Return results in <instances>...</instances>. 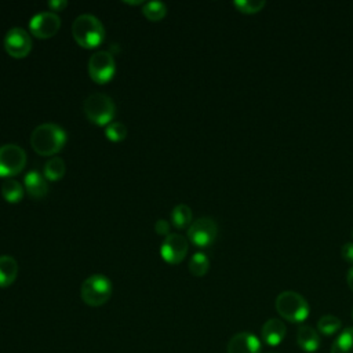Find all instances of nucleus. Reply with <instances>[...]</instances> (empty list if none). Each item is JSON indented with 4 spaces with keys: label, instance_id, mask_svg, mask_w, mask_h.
Listing matches in <instances>:
<instances>
[{
    "label": "nucleus",
    "instance_id": "obj_1",
    "mask_svg": "<svg viewBox=\"0 0 353 353\" xmlns=\"http://www.w3.org/2000/svg\"><path fill=\"white\" fill-rule=\"evenodd\" d=\"M66 131L55 123L39 124L30 134L32 149L41 156H52L62 150L66 143Z\"/></svg>",
    "mask_w": 353,
    "mask_h": 353
},
{
    "label": "nucleus",
    "instance_id": "obj_2",
    "mask_svg": "<svg viewBox=\"0 0 353 353\" xmlns=\"http://www.w3.org/2000/svg\"><path fill=\"white\" fill-rule=\"evenodd\" d=\"M72 36L80 47L91 50L103 41L105 28L95 15L80 14L72 23Z\"/></svg>",
    "mask_w": 353,
    "mask_h": 353
},
{
    "label": "nucleus",
    "instance_id": "obj_3",
    "mask_svg": "<svg viewBox=\"0 0 353 353\" xmlns=\"http://www.w3.org/2000/svg\"><path fill=\"white\" fill-rule=\"evenodd\" d=\"M83 112L88 121H91L92 124L106 127L114 119L116 105L109 95L102 92H94L84 99Z\"/></svg>",
    "mask_w": 353,
    "mask_h": 353
},
{
    "label": "nucleus",
    "instance_id": "obj_4",
    "mask_svg": "<svg viewBox=\"0 0 353 353\" xmlns=\"http://www.w3.org/2000/svg\"><path fill=\"white\" fill-rule=\"evenodd\" d=\"M274 306L277 313L291 323H302L310 312L307 301L299 292L291 290L281 291L276 296Z\"/></svg>",
    "mask_w": 353,
    "mask_h": 353
},
{
    "label": "nucleus",
    "instance_id": "obj_5",
    "mask_svg": "<svg viewBox=\"0 0 353 353\" xmlns=\"http://www.w3.org/2000/svg\"><path fill=\"white\" fill-rule=\"evenodd\" d=\"M112 283L101 273L88 276L80 287V296L83 302L88 306L98 307L105 305L112 296Z\"/></svg>",
    "mask_w": 353,
    "mask_h": 353
},
{
    "label": "nucleus",
    "instance_id": "obj_6",
    "mask_svg": "<svg viewBox=\"0 0 353 353\" xmlns=\"http://www.w3.org/2000/svg\"><path fill=\"white\" fill-rule=\"evenodd\" d=\"M26 153L17 143H4L0 146V176L10 178L19 172L26 165Z\"/></svg>",
    "mask_w": 353,
    "mask_h": 353
},
{
    "label": "nucleus",
    "instance_id": "obj_7",
    "mask_svg": "<svg viewBox=\"0 0 353 353\" xmlns=\"http://www.w3.org/2000/svg\"><path fill=\"white\" fill-rule=\"evenodd\" d=\"M116 72L114 57L110 51H97L88 59V74L97 84L109 83Z\"/></svg>",
    "mask_w": 353,
    "mask_h": 353
},
{
    "label": "nucleus",
    "instance_id": "obj_8",
    "mask_svg": "<svg viewBox=\"0 0 353 353\" xmlns=\"http://www.w3.org/2000/svg\"><path fill=\"white\" fill-rule=\"evenodd\" d=\"M218 234V225L210 216H201L188 228V239L197 247L211 245Z\"/></svg>",
    "mask_w": 353,
    "mask_h": 353
},
{
    "label": "nucleus",
    "instance_id": "obj_9",
    "mask_svg": "<svg viewBox=\"0 0 353 353\" xmlns=\"http://www.w3.org/2000/svg\"><path fill=\"white\" fill-rule=\"evenodd\" d=\"M4 44V50L6 52L12 57V58H25L29 55L30 50H32V37L30 34L19 26L11 28L3 40Z\"/></svg>",
    "mask_w": 353,
    "mask_h": 353
},
{
    "label": "nucleus",
    "instance_id": "obj_10",
    "mask_svg": "<svg viewBox=\"0 0 353 353\" xmlns=\"http://www.w3.org/2000/svg\"><path fill=\"white\" fill-rule=\"evenodd\" d=\"M61 23V18L57 12L41 11L30 18L29 32L37 39H50L58 33Z\"/></svg>",
    "mask_w": 353,
    "mask_h": 353
},
{
    "label": "nucleus",
    "instance_id": "obj_11",
    "mask_svg": "<svg viewBox=\"0 0 353 353\" xmlns=\"http://www.w3.org/2000/svg\"><path fill=\"white\" fill-rule=\"evenodd\" d=\"M189 250L188 239L181 233H170L165 236L164 241L160 245L161 258L171 265H176L183 261Z\"/></svg>",
    "mask_w": 353,
    "mask_h": 353
},
{
    "label": "nucleus",
    "instance_id": "obj_12",
    "mask_svg": "<svg viewBox=\"0 0 353 353\" xmlns=\"http://www.w3.org/2000/svg\"><path fill=\"white\" fill-rule=\"evenodd\" d=\"M261 350L262 345L258 336L247 331L234 334L229 339L226 347L228 353H261Z\"/></svg>",
    "mask_w": 353,
    "mask_h": 353
},
{
    "label": "nucleus",
    "instance_id": "obj_13",
    "mask_svg": "<svg viewBox=\"0 0 353 353\" xmlns=\"http://www.w3.org/2000/svg\"><path fill=\"white\" fill-rule=\"evenodd\" d=\"M23 188L34 200H41L48 193V183L43 174L36 170L29 171L23 178Z\"/></svg>",
    "mask_w": 353,
    "mask_h": 353
},
{
    "label": "nucleus",
    "instance_id": "obj_14",
    "mask_svg": "<svg viewBox=\"0 0 353 353\" xmlns=\"http://www.w3.org/2000/svg\"><path fill=\"white\" fill-rule=\"evenodd\" d=\"M287 334L285 324L279 319H269L261 330V336L269 346H277L281 343Z\"/></svg>",
    "mask_w": 353,
    "mask_h": 353
},
{
    "label": "nucleus",
    "instance_id": "obj_15",
    "mask_svg": "<svg viewBox=\"0 0 353 353\" xmlns=\"http://www.w3.org/2000/svg\"><path fill=\"white\" fill-rule=\"evenodd\" d=\"M296 343L298 346L306 352V353H313L316 352L320 345H321V339H320V334L316 328H313L312 325L307 324H302L299 325L298 331H296Z\"/></svg>",
    "mask_w": 353,
    "mask_h": 353
},
{
    "label": "nucleus",
    "instance_id": "obj_16",
    "mask_svg": "<svg viewBox=\"0 0 353 353\" xmlns=\"http://www.w3.org/2000/svg\"><path fill=\"white\" fill-rule=\"evenodd\" d=\"M18 276V262L11 255H0V288L10 287Z\"/></svg>",
    "mask_w": 353,
    "mask_h": 353
},
{
    "label": "nucleus",
    "instance_id": "obj_17",
    "mask_svg": "<svg viewBox=\"0 0 353 353\" xmlns=\"http://www.w3.org/2000/svg\"><path fill=\"white\" fill-rule=\"evenodd\" d=\"M1 196L8 203H19L25 196V188L12 178H8L1 185Z\"/></svg>",
    "mask_w": 353,
    "mask_h": 353
},
{
    "label": "nucleus",
    "instance_id": "obj_18",
    "mask_svg": "<svg viewBox=\"0 0 353 353\" xmlns=\"http://www.w3.org/2000/svg\"><path fill=\"white\" fill-rule=\"evenodd\" d=\"M170 218L174 228L185 229L186 226H190L193 219V212L188 204H178L171 210Z\"/></svg>",
    "mask_w": 353,
    "mask_h": 353
},
{
    "label": "nucleus",
    "instance_id": "obj_19",
    "mask_svg": "<svg viewBox=\"0 0 353 353\" xmlns=\"http://www.w3.org/2000/svg\"><path fill=\"white\" fill-rule=\"evenodd\" d=\"M66 171V165L63 159L54 156L51 157L46 164H44V170H43V175L47 181H59L63 178Z\"/></svg>",
    "mask_w": 353,
    "mask_h": 353
},
{
    "label": "nucleus",
    "instance_id": "obj_20",
    "mask_svg": "<svg viewBox=\"0 0 353 353\" xmlns=\"http://www.w3.org/2000/svg\"><path fill=\"white\" fill-rule=\"evenodd\" d=\"M330 353H353V327L342 330L332 342Z\"/></svg>",
    "mask_w": 353,
    "mask_h": 353
},
{
    "label": "nucleus",
    "instance_id": "obj_21",
    "mask_svg": "<svg viewBox=\"0 0 353 353\" xmlns=\"http://www.w3.org/2000/svg\"><path fill=\"white\" fill-rule=\"evenodd\" d=\"M342 327V321L334 314H324L317 320V331L325 336L334 335Z\"/></svg>",
    "mask_w": 353,
    "mask_h": 353
},
{
    "label": "nucleus",
    "instance_id": "obj_22",
    "mask_svg": "<svg viewBox=\"0 0 353 353\" xmlns=\"http://www.w3.org/2000/svg\"><path fill=\"white\" fill-rule=\"evenodd\" d=\"M210 269V259L204 252H194L189 261V272L196 276H204Z\"/></svg>",
    "mask_w": 353,
    "mask_h": 353
},
{
    "label": "nucleus",
    "instance_id": "obj_23",
    "mask_svg": "<svg viewBox=\"0 0 353 353\" xmlns=\"http://www.w3.org/2000/svg\"><path fill=\"white\" fill-rule=\"evenodd\" d=\"M142 12L149 21L157 22L165 17L167 7L163 1H146V3H143Z\"/></svg>",
    "mask_w": 353,
    "mask_h": 353
},
{
    "label": "nucleus",
    "instance_id": "obj_24",
    "mask_svg": "<svg viewBox=\"0 0 353 353\" xmlns=\"http://www.w3.org/2000/svg\"><path fill=\"white\" fill-rule=\"evenodd\" d=\"M105 135L112 142H120L127 137V127L120 121H112L105 127Z\"/></svg>",
    "mask_w": 353,
    "mask_h": 353
},
{
    "label": "nucleus",
    "instance_id": "obj_25",
    "mask_svg": "<svg viewBox=\"0 0 353 353\" xmlns=\"http://www.w3.org/2000/svg\"><path fill=\"white\" fill-rule=\"evenodd\" d=\"M234 7L245 14H252V12H258L265 4V0H234L233 1Z\"/></svg>",
    "mask_w": 353,
    "mask_h": 353
},
{
    "label": "nucleus",
    "instance_id": "obj_26",
    "mask_svg": "<svg viewBox=\"0 0 353 353\" xmlns=\"http://www.w3.org/2000/svg\"><path fill=\"white\" fill-rule=\"evenodd\" d=\"M154 230L157 234H161V236H168L170 234V222L167 219H157L156 223H154Z\"/></svg>",
    "mask_w": 353,
    "mask_h": 353
},
{
    "label": "nucleus",
    "instance_id": "obj_27",
    "mask_svg": "<svg viewBox=\"0 0 353 353\" xmlns=\"http://www.w3.org/2000/svg\"><path fill=\"white\" fill-rule=\"evenodd\" d=\"M341 254L345 261L353 262V241H346L341 248Z\"/></svg>",
    "mask_w": 353,
    "mask_h": 353
},
{
    "label": "nucleus",
    "instance_id": "obj_28",
    "mask_svg": "<svg viewBox=\"0 0 353 353\" xmlns=\"http://www.w3.org/2000/svg\"><path fill=\"white\" fill-rule=\"evenodd\" d=\"M48 7L51 8L52 12L62 11L68 7V1L66 0H51V1H48Z\"/></svg>",
    "mask_w": 353,
    "mask_h": 353
},
{
    "label": "nucleus",
    "instance_id": "obj_29",
    "mask_svg": "<svg viewBox=\"0 0 353 353\" xmlns=\"http://www.w3.org/2000/svg\"><path fill=\"white\" fill-rule=\"evenodd\" d=\"M346 280H347V284H349L350 290L353 291V266H352V268H349L347 274H346Z\"/></svg>",
    "mask_w": 353,
    "mask_h": 353
},
{
    "label": "nucleus",
    "instance_id": "obj_30",
    "mask_svg": "<svg viewBox=\"0 0 353 353\" xmlns=\"http://www.w3.org/2000/svg\"><path fill=\"white\" fill-rule=\"evenodd\" d=\"M123 3H124V4H130V6H139V4H143L142 0H124Z\"/></svg>",
    "mask_w": 353,
    "mask_h": 353
},
{
    "label": "nucleus",
    "instance_id": "obj_31",
    "mask_svg": "<svg viewBox=\"0 0 353 353\" xmlns=\"http://www.w3.org/2000/svg\"><path fill=\"white\" fill-rule=\"evenodd\" d=\"M352 319H353V309H352Z\"/></svg>",
    "mask_w": 353,
    "mask_h": 353
},
{
    "label": "nucleus",
    "instance_id": "obj_32",
    "mask_svg": "<svg viewBox=\"0 0 353 353\" xmlns=\"http://www.w3.org/2000/svg\"><path fill=\"white\" fill-rule=\"evenodd\" d=\"M352 237H353V230H352Z\"/></svg>",
    "mask_w": 353,
    "mask_h": 353
}]
</instances>
